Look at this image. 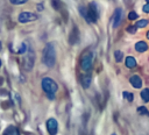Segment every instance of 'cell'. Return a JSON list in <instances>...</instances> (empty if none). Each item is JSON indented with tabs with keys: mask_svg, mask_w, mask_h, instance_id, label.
Returning <instances> with one entry per match:
<instances>
[{
	"mask_svg": "<svg viewBox=\"0 0 149 135\" xmlns=\"http://www.w3.org/2000/svg\"><path fill=\"white\" fill-rule=\"evenodd\" d=\"M42 61L48 68H52L56 63V50L52 43L45 44L42 54Z\"/></svg>",
	"mask_w": 149,
	"mask_h": 135,
	"instance_id": "6da1fadb",
	"label": "cell"
},
{
	"mask_svg": "<svg viewBox=\"0 0 149 135\" xmlns=\"http://www.w3.org/2000/svg\"><path fill=\"white\" fill-rule=\"evenodd\" d=\"M41 85H42L43 91L47 93L48 98L54 99V95H55V93H56L57 90H58V86H57L56 81H55L54 79L49 78V77H44V78L42 79Z\"/></svg>",
	"mask_w": 149,
	"mask_h": 135,
	"instance_id": "7a4b0ae2",
	"label": "cell"
},
{
	"mask_svg": "<svg viewBox=\"0 0 149 135\" xmlns=\"http://www.w3.org/2000/svg\"><path fill=\"white\" fill-rule=\"evenodd\" d=\"M93 65V54L92 52H85L80 57V68L84 71H90Z\"/></svg>",
	"mask_w": 149,
	"mask_h": 135,
	"instance_id": "3957f363",
	"label": "cell"
},
{
	"mask_svg": "<svg viewBox=\"0 0 149 135\" xmlns=\"http://www.w3.org/2000/svg\"><path fill=\"white\" fill-rule=\"evenodd\" d=\"M34 59H35V55H34V51L31 49L28 50L27 55L23 57V68L24 70L27 71H30L34 66Z\"/></svg>",
	"mask_w": 149,
	"mask_h": 135,
	"instance_id": "277c9868",
	"label": "cell"
},
{
	"mask_svg": "<svg viewBox=\"0 0 149 135\" xmlns=\"http://www.w3.org/2000/svg\"><path fill=\"white\" fill-rule=\"evenodd\" d=\"M37 20V15L30 12H22L19 14V22L21 23H27V22H31Z\"/></svg>",
	"mask_w": 149,
	"mask_h": 135,
	"instance_id": "5b68a950",
	"label": "cell"
},
{
	"mask_svg": "<svg viewBox=\"0 0 149 135\" xmlns=\"http://www.w3.org/2000/svg\"><path fill=\"white\" fill-rule=\"evenodd\" d=\"M87 10H88V15H90V20H91V23L95 22L98 20V7H97V3L95 2H91L87 7Z\"/></svg>",
	"mask_w": 149,
	"mask_h": 135,
	"instance_id": "8992f818",
	"label": "cell"
},
{
	"mask_svg": "<svg viewBox=\"0 0 149 135\" xmlns=\"http://www.w3.org/2000/svg\"><path fill=\"white\" fill-rule=\"evenodd\" d=\"M47 128L50 135H56L57 134V129H58V123L56 121V119L51 118L47 121Z\"/></svg>",
	"mask_w": 149,
	"mask_h": 135,
	"instance_id": "52a82bcc",
	"label": "cell"
},
{
	"mask_svg": "<svg viewBox=\"0 0 149 135\" xmlns=\"http://www.w3.org/2000/svg\"><path fill=\"white\" fill-rule=\"evenodd\" d=\"M121 19H122V9L121 8H116L114 10V16H113V27H118L121 22Z\"/></svg>",
	"mask_w": 149,
	"mask_h": 135,
	"instance_id": "ba28073f",
	"label": "cell"
},
{
	"mask_svg": "<svg viewBox=\"0 0 149 135\" xmlns=\"http://www.w3.org/2000/svg\"><path fill=\"white\" fill-rule=\"evenodd\" d=\"M79 40V31L77 29V27H73L72 30L70 31V37H69V41L71 44H76Z\"/></svg>",
	"mask_w": 149,
	"mask_h": 135,
	"instance_id": "9c48e42d",
	"label": "cell"
},
{
	"mask_svg": "<svg viewBox=\"0 0 149 135\" xmlns=\"http://www.w3.org/2000/svg\"><path fill=\"white\" fill-rule=\"evenodd\" d=\"M129 81H130L132 86L135 87V88H140V87L142 86V79H141L137 74H133V76L129 78Z\"/></svg>",
	"mask_w": 149,
	"mask_h": 135,
	"instance_id": "30bf717a",
	"label": "cell"
},
{
	"mask_svg": "<svg viewBox=\"0 0 149 135\" xmlns=\"http://www.w3.org/2000/svg\"><path fill=\"white\" fill-rule=\"evenodd\" d=\"M135 50L139 52H144L148 50V44L144 41H140V42L135 43Z\"/></svg>",
	"mask_w": 149,
	"mask_h": 135,
	"instance_id": "8fae6325",
	"label": "cell"
},
{
	"mask_svg": "<svg viewBox=\"0 0 149 135\" xmlns=\"http://www.w3.org/2000/svg\"><path fill=\"white\" fill-rule=\"evenodd\" d=\"M79 13L81 14V16L85 19L86 22L91 23V20H90V15H88V10H87V7H84V6H80L79 7Z\"/></svg>",
	"mask_w": 149,
	"mask_h": 135,
	"instance_id": "7c38bea8",
	"label": "cell"
},
{
	"mask_svg": "<svg viewBox=\"0 0 149 135\" xmlns=\"http://www.w3.org/2000/svg\"><path fill=\"white\" fill-rule=\"evenodd\" d=\"M125 64H126L127 68H130V69L132 68H135L136 66V59L134 57H132V56H128V57H126Z\"/></svg>",
	"mask_w": 149,
	"mask_h": 135,
	"instance_id": "4fadbf2b",
	"label": "cell"
},
{
	"mask_svg": "<svg viewBox=\"0 0 149 135\" xmlns=\"http://www.w3.org/2000/svg\"><path fill=\"white\" fill-rule=\"evenodd\" d=\"M81 85L84 88H88V86L91 85V77L90 76H83L81 77Z\"/></svg>",
	"mask_w": 149,
	"mask_h": 135,
	"instance_id": "5bb4252c",
	"label": "cell"
},
{
	"mask_svg": "<svg viewBox=\"0 0 149 135\" xmlns=\"http://www.w3.org/2000/svg\"><path fill=\"white\" fill-rule=\"evenodd\" d=\"M141 98H142L146 102L149 101V88H144L143 91H141Z\"/></svg>",
	"mask_w": 149,
	"mask_h": 135,
	"instance_id": "9a60e30c",
	"label": "cell"
},
{
	"mask_svg": "<svg viewBox=\"0 0 149 135\" xmlns=\"http://www.w3.org/2000/svg\"><path fill=\"white\" fill-rule=\"evenodd\" d=\"M51 5L56 10H61V8H62V3L59 0H51Z\"/></svg>",
	"mask_w": 149,
	"mask_h": 135,
	"instance_id": "2e32d148",
	"label": "cell"
},
{
	"mask_svg": "<svg viewBox=\"0 0 149 135\" xmlns=\"http://www.w3.org/2000/svg\"><path fill=\"white\" fill-rule=\"evenodd\" d=\"M148 24V20H140V21H137V23H136V27H139V28H143V27H146Z\"/></svg>",
	"mask_w": 149,
	"mask_h": 135,
	"instance_id": "e0dca14e",
	"label": "cell"
},
{
	"mask_svg": "<svg viewBox=\"0 0 149 135\" xmlns=\"http://www.w3.org/2000/svg\"><path fill=\"white\" fill-rule=\"evenodd\" d=\"M114 57H115L116 62H121V59H122V57H123V54H122L121 51H115Z\"/></svg>",
	"mask_w": 149,
	"mask_h": 135,
	"instance_id": "ac0fdd59",
	"label": "cell"
},
{
	"mask_svg": "<svg viewBox=\"0 0 149 135\" xmlns=\"http://www.w3.org/2000/svg\"><path fill=\"white\" fill-rule=\"evenodd\" d=\"M3 135H14V128L12 126H9L5 132H3Z\"/></svg>",
	"mask_w": 149,
	"mask_h": 135,
	"instance_id": "d6986e66",
	"label": "cell"
},
{
	"mask_svg": "<svg viewBox=\"0 0 149 135\" xmlns=\"http://www.w3.org/2000/svg\"><path fill=\"white\" fill-rule=\"evenodd\" d=\"M28 0H9V2L12 3V5H23V3H26Z\"/></svg>",
	"mask_w": 149,
	"mask_h": 135,
	"instance_id": "ffe728a7",
	"label": "cell"
},
{
	"mask_svg": "<svg viewBox=\"0 0 149 135\" xmlns=\"http://www.w3.org/2000/svg\"><path fill=\"white\" fill-rule=\"evenodd\" d=\"M26 51H27V44L26 43H22L21 47H20V49L17 50V52L19 54H26Z\"/></svg>",
	"mask_w": 149,
	"mask_h": 135,
	"instance_id": "44dd1931",
	"label": "cell"
},
{
	"mask_svg": "<svg viewBox=\"0 0 149 135\" xmlns=\"http://www.w3.org/2000/svg\"><path fill=\"white\" fill-rule=\"evenodd\" d=\"M136 30H137L136 24H134V26H129V27L127 28V31H128V33H132V34H135Z\"/></svg>",
	"mask_w": 149,
	"mask_h": 135,
	"instance_id": "7402d4cb",
	"label": "cell"
},
{
	"mask_svg": "<svg viewBox=\"0 0 149 135\" xmlns=\"http://www.w3.org/2000/svg\"><path fill=\"white\" fill-rule=\"evenodd\" d=\"M122 95H123V98H125V99H127L128 101H132V100H133V94H132V93L123 92V93H122Z\"/></svg>",
	"mask_w": 149,
	"mask_h": 135,
	"instance_id": "603a6c76",
	"label": "cell"
},
{
	"mask_svg": "<svg viewBox=\"0 0 149 135\" xmlns=\"http://www.w3.org/2000/svg\"><path fill=\"white\" fill-rule=\"evenodd\" d=\"M137 112L140 113V114H146V115H149V112L147 111V108L146 107H139V109H137Z\"/></svg>",
	"mask_w": 149,
	"mask_h": 135,
	"instance_id": "cb8c5ba5",
	"label": "cell"
},
{
	"mask_svg": "<svg viewBox=\"0 0 149 135\" xmlns=\"http://www.w3.org/2000/svg\"><path fill=\"white\" fill-rule=\"evenodd\" d=\"M128 17H129V20H135V19L137 17V14H136L135 12H130V13L128 14Z\"/></svg>",
	"mask_w": 149,
	"mask_h": 135,
	"instance_id": "d4e9b609",
	"label": "cell"
},
{
	"mask_svg": "<svg viewBox=\"0 0 149 135\" xmlns=\"http://www.w3.org/2000/svg\"><path fill=\"white\" fill-rule=\"evenodd\" d=\"M142 9H143V12H144V13H149V2H147V3L143 6V8H142Z\"/></svg>",
	"mask_w": 149,
	"mask_h": 135,
	"instance_id": "484cf974",
	"label": "cell"
},
{
	"mask_svg": "<svg viewBox=\"0 0 149 135\" xmlns=\"http://www.w3.org/2000/svg\"><path fill=\"white\" fill-rule=\"evenodd\" d=\"M37 9H38V10H41V9H43V6H41V5H38V6H37Z\"/></svg>",
	"mask_w": 149,
	"mask_h": 135,
	"instance_id": "4316f807",
	"label": "cell"
},
{
	"mask_svg": "<svg viewBox=\"0 0 149 135\" xmlns=\"http://www.w3.org/2000/svg\"><path fill=\"white\" fill-rule=\"evenodd\" d=\"M1 83H2V78L0 77V85H1Z\"/></svg>",
	"mask_w": 149,
	"mask_h": 135,
	"instance_id": "83f0119b",
	"label": "cell"
},
{
	"mask_svg": "<svg viewBox=\"0 0 149 135\" xmlns=\"http://www.w3.org/2000/svg\"><path fill=\"white\" fill-rule=\"evenodd\" d=\"M147 38H149V31L147 33Z\"/></svg>",
	"mask_w": 149,
	"mask_h": 135,
	"instance_id": "f1b7e54d",
	"label": "cell"
},
{
	"mask_svg": "<svg viewBox=\"0 0 149 135\" xmlns=\"http://www.w3.org/2000/svg\"><path fill=\"white\" fill-rule=\"evenodd\" d=\"M0 66H1V59H0Z\"/></svg>",
	"mask_w": 149,
	"mask_h": 135,
	"instance_id": "f546056e",
	"label": "cell"
},
{
	"mask_svg": "<svg viewBox=\"0 0 149 135\" xmlns=\"http://www.w3.org/2000/svg\"><path fill=\"white\" fill-rule=\"evenodd\" d=\"M0 49H1V43H0Z\"/></svg>",
	"mask_w": 149,
	"mask_h": 135,
	"instance_id": "4dcf8cb0",
	"label": "cell"
},
{
	"mask_svg": "<svg viewBox=\"0 0 149 135\" xmlns=\"http://www.w3.org/2000/svg\"><path fill=\"white\" fill-rule=\"evenodd\" d=\"M147 2H149V0H147Z\"/></svg>",
	"mask_w": 149,
	"mask_h": 135,
	"instance_id": "1f68e13d",
	"label": "cell"
},
{
	"mask_svg": "<svg viewBox=\"0 0 149 135\" xmlns=\"http://www.w3.org/2000/svg\"><path fill=\"white\" fill-rule=\"evenodd\" d=\"M112 135H116V134H112Z\"/></svg>",
	"mask_w": 149,
	"mask_h": 135,
	"instance_id": "d6a6232c",
	"label": "cell"
}]
</instances>
